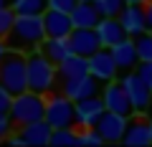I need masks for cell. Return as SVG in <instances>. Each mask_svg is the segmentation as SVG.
<instances>
[{
	"label": "cell",
	"mask_w": 152,
	"mask_h": 147,
	"mask_svg": "<svg viewBox=\"0 0 152 147\" xmlns=\"http://www.w3.org/2000/svg\"><path fill=\"white\" fill-rule=\"evenodd\" d=\"M46 23L43 15H15V23H13L10 33L5 36L8 46L13 51H23V53H31V51H38L41 43L46 41Z\"/></svg>",
	"instance_id": "obj_1"
},
{
	"label": "cell",
	"mask_w": 152,
	"mask_h": 147,
	"mask_svg": "<svg viewBox=\"0 0 152 147\" xmlns=\"http://www.w3.org/2000/svg\"><path fill=\"white\" fill-rule=\"evenodd\" d=\"M56 79H58V64H53L41 51H31L28 53V89L38 94H51L56 89Z\"/></svg>",
	"instance_id": "obj_2"
},
{
	"label": "cell",
	"mask_w": 152,
	"mask_h": 147,
	"mask_svg": "<svg viewBox=\"0 0 152 147\" xmlns=\"http://www.w3.org/2000/svg\"><path fill=\"white\" fill-rule=\"evenodd\" d=\"M0 84L15 97L28 91V53L23 51H8V56L0 61Z\"/></svg>",
	"instance_id": "obj_3"
},
{
	"label": "cell",
	"mask_w": 152,
	"mask_h": 147,
	"mask_svg": "<svg viewBox=\"0 0 152 147\" xmlns=\"http://www.w3.org/2000/svg\"><path fill=\"white\" fill-rule=\"evenodd\" d=\"M46 102H48V94H38L33 89H28L23 94H15L13 104H10V117L15 122V127L46 119Z\"/></svg>",
	"instance_id": "obj_4"
},
{
	"label": "cell",
	"mask_w": 152,
	"mask_h": 147,
	"mask_svg": "<svg viewBox=\"0 0 152 147\" xmlns=\"http://www.w3.org/2000/svg\"><path fill=\"white\" fill-rule=\"evenodd\" d=\"M46 122L53 129L74 127L76 124V102L69 99L64 91L61 94H48V102H46Z\"/></svg>",
	"instance_id": "obj_5"
},
{
	"label": "cell",
	"mask_w": 152,
	"mask_h": 147,
	"mask_svg": "<svg viewBox=\"0 0 152 147\" xmlns=\"http://www.w3.org/2000/svg\"><path fill=\"white\" fill-rule=\"evenodd\" d=\"M119 84L124 86V91H127V97H129L134 112L142 114V112L152 104V89L145 84V79H142L137 71H124L119 76Z\"/></svg>",
	"instance_id": "obj_6"
},
{
	"label": "cell",
	"mask_w": 152,
	"mask_h": 147,
	"mask_svg": "<svg viewBox=\"0 0 152 147\" xmlns=\"http://www.w3.org/2000/svg\"><path fill=\"white\" fill-rule=\"evenodd\" d=\"M102 89H104V84L99 81L96 76H91V74L76 76V79H64V81H61V91H64L69 99H74V102L96 97V94H102Z\"/></svg>",
	"instance_id": "obj_7"
},
{
	"label": "cell",
	"mask_w": 152,
	"mask_h": 147,
	"mask_svg": "<svg viewBox=\"0 0 152 147\" xmlns=\"http://www.w3.org/2000/svg\"><path fill=\"white\" fill-rule=\"evenodd\" d=\"M119 71H122V69H119V64L114 61L112 48H99L94 56H89V74H91V76H96L102 84L114 81Z\"/></svg>",
	"instance_id": "obj_8"
},
{
	"label": "cell",
	"mask_w": 152,
	"mask_h": 147,
	"mask_svg": "<svg viewBox=\"0 0 152 147\" xmlns=\"http://www.w3.org/2000/svg\"><path fill=\"white\" fill-rule=\"evenodd\" d=\"M127 127H129V119L124 114H119V112H109V109L102 114V119L96 122V132L102 135L104 142H122Z\"/></svg>",
	"instance_id": "obj_9"
},
{
	"label": "cell",
	"mask_w": 152,
	"mask_h": 147,
	"mask_svg": "<svg viewBox=\"0 0 152 147\" xmlns=\"http://www.w3.org/2000/svg\"><path fill=\"white\" fill-rule=\"evenodd\" d=\"M102 99H104V104H107L109 112H119V114H124V117H129L132 112H134V107H132L129 97H127L124 86H122L119 81H117V84H114V81H107V84H104Z\"/></svg>",
	"instance_id": "obj_10"
},
{
	"label": "cell",
	"mask_w": 152,
	"mask_h": 147,
	"mask_svg": "<svg viewBox=\"0 0 152 147\" xmlns=\"http://www.w3.org/2000/svg\"><path fill=\"white\" fill-rule=\"evenodd\" d=\"M104 112H107V104H104L102 94L89 97V99H81V102H76V124L96 127V122L102 119Z\"/></svg>",
	"instance_id": "obj_11"
},
{
	"label": "cell",
	"mask_w": 152,
	"mask_h": 147,
	"mask_svg": "<svg viewBox=\"0 0 152 147\" xmlns=\"http://www.w3.org/2000/svg\"><path fill=\"white\" fill-rule=\"evenodd\" d=\"M117 18H119V23L124 26L127 36H132V38H137V36H142L145 31H150V28H147L145 5H132V3H127L124 10H122Z\"/></svg>",
	"instance_id": "obj_12"
},
{
	"label": "cell",
	"mask_w": 152,
	"mask_h": 147,
	"mask_svg": "<svg viewBox=\"0 0 152 147\" xmlns=\"http://www.w3.org/2000/svg\"><path fill=\"white\" fill-rule=\"evenodd\" d=\"M51 135H53V127H51L46 119L28 122V124L18 127V137L23 140V145H31V147L51 145Z\"/></svg>",
	"instance_id": "obj_13"
},
{
	"label": "cell",
	"mask_w": 152,
	"mask_h": 147,
	"mask_svg": "<svg viewBox=\"0 0 152 147\" xmlns=\"http://www.w3.org/2000/svg\"><path fill=\"white\" fill-rule=\"evenodd\" d=\"M71 46H74V53H81V56H94L102 46V38H99L96 28H74V33L69 36Z\"/></svg>",
	"instance_id": "obj_14"
},
{
	"label": "cell",
	"mask_w": 152,
	"mask_h": 147,
	"mask_svg": "<svg viewBox=\"0 0 152 147\" xmlns=\"http://www.w3.org/2000/svg\"><path fill=\"white\" fill-rule=\"evenodd\" d=\"M43 23H46V33L53 36V38H69L74 33V20H71V13H64V10H48L43 13Z\"/></svg>",
	"instance_id": "obj_15"
},
{
	"label": "cell",
	"mask_w": 152,
	"mask_h": 147,
	"mask_svg": "<svg viewBox=\"0 0 152 147\" xmlns=\"http://www.w3.org/2000/svg\"><path fill=\"white\" fill-rule=\"evenodd\" d=\"M112 56L114 61L119 64L122 71H132L137 69V64H140V53H137V43L132 36H127V38H122L119 43L112 46Z\"/></svg>",
	"instance_id": "obj_16"
},
{
	"label": "cell",
	"mask_w": 152,
	"mask_h": 147,
	"mask_svg": "<svg viewBox=\"0 0 152 147\" xmlns=\"http://www.w3.org/2000/svg\"><path fill=\"white\" fill-rule=\"evenodd\" d=\"M71 20H74V28H96L102 13L96 10L94 0H79L76 8L71 10Z\"/></svg>",
	"instance_id": "obj_17"
},
{
	"label": "cell",
	"mask_w": 152,
	"mask_h": 147,
	"mask_svg": "<svg viewBox=\"0 0 152 147\" xmlns=\"http://www.w3.org/2000/svg\"><path fill=\"white\" fill-rule=\"evenodd\" d=\"M96 33H99V38H102L104 48H112L114 43H119L122 38H127V31L119 23V18H102L99 26H96Z\"/></svg>",
	"instance_id": "obj_18"
},
{
	"label": "cell",
	"mask_w": 152,
	"mask_h": 147,
	"mask_svg": "<svg viewBox=\"0 0 152 147\" xmlns=\"http://www.w3.org/2000/svg\"><path fill=\"white\" fill-rule=\"evenodd\" d=\"M41 53L48 56L53 64H61L66 61L71 53H74V46H71V38H53V36H46V41L41 43Z\"/></svg>",
	"instance_id": "obj_19"
},
{
	"label": "cell",
	"mask_w": 152,
	"mask_h": 147,
	"mask_svg": "<svg viewBox=\"0 0 152 147\" xmlns=\"http://www.w3.org/2000/svg\"><path fill=\"white\" fill-rule=\"evenodd\" d=\"M124 145L129 147H147L152 145V135H150V122H142V119H129V127L124 132Z\"/></svg>",
	"instance_id": "obj_20"
},
{
	"label": "cell",
	"mask_w": 152,
	"mask_h": 147,
	"mask_svg": "<svg viewBox=\"0 0 152 147\" xmlns=\"http://www.w3.org/2000/svg\"><path fill=\"white\" fill-rule=\"evenodd\" d=\"M89 74V59L81 53H71L66 61L58 64V79H76V76H86Z\"/></svg>",
	"instance_id": "obj_21"
},
{
	"label": "cell",
	"mask_w": 152,
	"mask_h": 147,
	"mask_svg": "<svg viewBox=\"0 0 152 147\" xmlns=\"http://www.w3.org/2000/svg\"><path fill=\"white\" fill-rule=\"evenodd\" d=\"M15 15H43L48 10V0H10Z\"/></svg>",
	"instance_id": "obj_22"
},
{
	"label": "cell",
	"mask_w": 152,
	"mask_h": 147,
	"mask_svg": "<svg viewBox=\"0 0 152 147\" xmlns=\"http://www.w3.org/2000/svg\"><path fill=\"white\" fill-rule=\"evenodd\" d=\"M102 135L96 132V127H86V124H76V145H86V147H96L102 145Z\"/></svg>",
	"instance_id": "obj_23"
},
{
	"label": "cell",
	"mask_w": 152,
	"mask_h": 147,
	"mask_svg": "<svg viewBox=\"0 0 152 147\" xmlns=\"http://www.w3.org/2000/svg\"><path fill=\"white\" fill-rule=\"evenodd\" d=\"M96 10L102 13V18H117L122 10H124L127 0H94Z\"/></svg>",
	"instance_id": "obj_24"
},
{
	"label": "cell",
	"mask_w": 152,
	"mask_h": 147,
	"mask_svg": "<svg viewBox=\"0 0 152 147\" xmlns=\"http://www.w3.org/2000/svg\"><path fill=\"white\" fill-rule=\"evenodd\" d=\"M134 43H137L140 61H152V31H145L142 36H137Z\"/></svg>",
	"instance_id": "obj_25"
},
{
	"label": "cell",
	"mask_w": 152,
	"mask_h": 147,
	"mask_svg": "<svg viewBox=\"0 0 152 147\" xmlns=\"http://www.w3.org/2000/svg\"><path fill=\"white\" fill-rule=\"evenodd\" d=\"M51 145H76V124L74 127L53 129V135H51Z\"/></svg>",
	"instance_id": "obj_26"
},
{
	"label": "cell",
	"mask_w": 152,
	"mask_h": 147,
	"mask_svg": "<svg viewBox=\"0 0 152 147\" xmlns=\"http://www.w3.org/2000/svg\"><path fill=\"white\" fill-rule=\"evenodd\" d=\"M13 23H15V10H13L10 5L0 8V36H3V38H5L8 33H10Z\"/></svg>",
	"instance_id": "obj_27"
},
{
	"label": "cell",
	"mask_w": 152,
	"mask_h": 147,
	"mask_svg": "<svg viewBox=\"0 0 152 147\" xmlns=\"http://www.w3.org/2000/svg\"><path fill=\"white\" fill-rule=\"evenodd\" d=\"M15 127V122H13L10 112H0V140H5V137H10V129Z\"/></svg>",
	"instance_id": "obj_28"
},
{
	"label": "cell",
	"mask_w": 152,
	"mask_h": 147,
	"mask_svg": "<svg viewBox=\"0 0 152 147\" xmlns=\"http://www.w3.org/2000/svg\"><path fill=\"white\" fill-rule=\"evenodd\" d=\"M134 71H137V74H140L142 79H145V84H147V86L152 89V61H140Z\"/></svg>",
	"instance_id": "obj_29"
},
{
	"label": "cell",
	"mask_w": 152,
	"mask_h": 147,
	"mask_svg": "<svg viewBox=\"0 0 152 147\" xmlns=\"http://www.w3.org/2000/svg\"><path fill=\"white\" fill-rule=\"evenodd\" d=\"M76 3L79 0H48V8H53V10H64V13H71L76 8Z\"/></svg>",
	"instance_id": "obj_30"
},
{
	"label": "cell",
	"mask_w": 152,
	"mask_h": 147,
	"mask_svg": "<svg viewBox=\"0 0 152 147\" xmlns=\"http://www.w3.org/2000/svg\"><path fill=\"white\" fill-rule=\"evenodd\" d=\"M10 104H13V94L0 84V112H10Z\"/></svg>",
	"instance_id": "obj_31"
},
{
	"label": "cell",
	"mask_w": 152,
	"mask_h": 147,
	"mask_svg": "<svg viewBox=\"0 0 152 147\" xmlns=\"http://www.w3.org/2000/svg\"><path fill=\"white\" fill-rule=\"evenodd\" d=\"M145 13H147V28L152 31V0H147V3H145Z\"/></svg>",
	"instance_id": "obj_32"
},
{
	"label": "cell",
	"mask_w": 152,
	"mask_h": 147,
	"mask_svg": "<svg viewBox=\"0 0 152 147\" xmlns=\"http://www.w3.org/2000/svg\"><path fill=\"white\" fill-rule=\"evenodd\" d=\"M8 51H10V46H8V41L3 38V36H0V61H3V59L8 56Z\"/></svg>",
	"instance_id": "obj_33"
},
{
	"label": "cell",
	"mask_w": 152,
	"mask_h": 147,
	"mask_svg": "<svg viewBox=\"0 0 152 147\" xmlns=\"http://www.w3.org/2000/svg\"><path fill=\"white\" fill-rule=\"evenodd\" d=\"M127 3H132V5H145L147 0H127Z\"/></svg>",
	"instance_id": "obj_34"
},
{
	"label": "cell",
	"mask_w": 152,
	"mask_h": 147,
	"mask_svg": "<svg viewBox=\"0 0 152 147\" xmlns=\"http://www.w3.org/2000/svg\"><path fill=\"white\" fill-rule=\"evenodd\" d=\"M5 5H10V0H0V8H5Z\"/></svg>",
	"instance_id": "obj_35"
},
{
	"label": "cell",
	"mask_w": 152,
	"mask_h": 147,
	"mask_svg": "<svg viewBox=\"0 0 152 147\" xmlns=\"http://www.w3.org/2000/svg\"><path fill=\"white\" fill-rule=\"evenodd\" d=\"M150 135H152V119H150Z\"/></svg>",
	"instance_id": "obj_36"
}]
</instances>
